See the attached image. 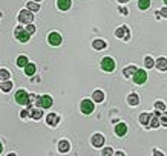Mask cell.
<instances>
[{
  "label": "cell",
  "mask_w": 167,
  "mask_h": 156,
  "mask_svg": "<svg viewBox=\"0 0 167 156\" xmlns=\"http://www.w3.org/2000/svg\"><path fill=\"white\" fill-rule=\"evenodd\" d=\"M14 35H16V38H17L19 41H21V43H28V41H29V37H31V34L25 29V26H17L16 31H14Z\"/></svg>",
  "instance_id": "6da1fadb"
},
{
  "label": "cell",
  "mask_w": 167,
  "mask_h": 156,
  "mask_svg": "<svg viewBox=\"0 0 167 156\" xmlns=\"http://www.w3.org/2000/svg\"><path fill=\"white\" fill-rule=\"evenodd\" d=\"M32 20H34L32 11H29V9H21V11L19 12V21L20 23H23V25H29V23H32Z\"/></svg>",
  "instance_id": "7a4b0ae2"
},
{
  "label": "cell",
  "mask_w": 167,
  "mask_h": 156,
  "mask_svg": "<svg viewBox=\"0 0 167 156\" xmlns=\"http://www.w3.org/2000/svg\"><path fill=\"white\" fill-rule=\"evenodd\" d=\"M14 100H16L17 104H20V106H29V93H28L26 90H17Z\"/></svg>",
  "instance_id": "3957f363"
},
{
  "label": "cell",
  "mask_w": 167,
  "mask_h": 156,
  "mask_svg": "<svg viewBox=\"0 0 167 156\" xmlns=\"http://www.w3.org/2000/svg\"><path fill=\"white\" fill-rule=\"evenodd\" d=\"M52 98L49 97V95H41V97H38L36 104H37V107H41V109H49L51 106H52Z\"/></svg>",
  "instance_id": "277c9868"
},
{
  "label": "cell",
  "mask_w": 167,
  "mask_h": 156,
  "mask_svg": "<svg viewBox=\"0 0 167 156\" xmlns=\"http://www.w3.org/2000/svg\"><path fill=\"white\" fill-rule=\"evenodd\" d=\"M93 101L92 100H83L81 104H80V110H81V113H84V115H91L93 112Z\"/></svg>",
  "instance_id": "5b68a950"
},
{
  "label": "cell",
  "mask_w": 167,
  "mask_h": 156,
  "mask_svg": "<svg viewBox=\"0 0 167 156\" xmlns=\"http://www.w3.org/2000/svg\"><path fill=\"white\" fill-rule=\"evenodd\" d=\"M101 69L104 70V72H113L115 70V61H113V58L104 57L101 60Z\"/></svg>",
  "instance_id": "8992f818"
},
{
  "label": "cell",
  "mask_w": 167,
  "mask_h": 156,
  "mask_svg": "<svg viewBox=\"0 0 167 156\" xmlns=\"http://www.w3.org/2000/svg\"><path fill=\"white\" fill-rule=\"evenodd\" d=\"M132 78H133V83H135V84H144V83L147 81V73H146V70L138 69Z\"/></svg>",
  "instance_id": "52a82bcc"
},
{
  "label": "cell",
  "mask_w": 167,
  "mask_h": 156,
  "mask_svg": "<svg viewBox=\"0 0 167 156\" xmlns=\"http://www.w3.org/2000/svg\"><path fill=\"white\" fill-rule=\"evenodd\" d=\"M61 41H63V38H61V35L58 34V32H51V34L48 35V43L51 46H60Z\"/></svg>",
  "instance_id": "ba28073f"
},
{
  "label": "cell",
  "mask_w": 167,
  "mask_h": 156,
  "mask_svg": "<svg viewBox=\"0 0 167 156\" xmlns=\"http://www.w3.org/2000/svg\"><path fill=\"white\" fill-rule=\"evenodd\" d=\"M115 35L118 37V38H121V40H129V29H127V26H120L117 31H115Z\"/></svg>",
  "instance_id": "9c48e42d"
},
{
  "label": "cell",
  "mask_w": 167,
  "mask_h": 156,
  "mask_svg": "<svg viewBox=\"0 0 167 156\" xmlns=\"http://www.w3.org/2000/svg\"><path fill=\"white\" fill-rule=\"evenodd\" d=\"M91 142H92V145L95 149H100V147H103V144H104V136L101 135V133H95L91 139Z\"/></svg>",
  "instance_id": "30bf717a"
},
{
  "label": "cell",
  "mask_w": 167,
  "mask_h": 156,
  "mask_svg": "<svg viewBox=\"0 0 167 156\" xmlns=\"http://www.w3.org/2000/svg\"><path fill=\"white\" fill-rule=\"evenodd\" d=\"M115 133H117V136L123 138V136L127 133V125H126L124 122H118V124L115 125Z\"/></svg>",
  "instance_id": "8fae6325"
},
{
  "label": "cell",
  "mask_w": 167,
  "mask_h": 156,
  "mask_svg": "<svg viewBox=\"0 0 167 156\" xmlns=\"http://www.w3.org/2000/svg\"><path fill=\"white\" fill-rule=\"evenodd\" d=\"M58 122H60V116H58L57 113H49V115L46 116V124L51 125V127H55Z\"/></svg>",
  "instance_id": "7c38bea8"
},
{
  "label": "cell",
  "mask_w": 167,
  "mask_h": 156,
  "mask_svg": "<svg viewBox=\"0 0 167 156\" xmlns=\"http://www.w3.org/2000/svg\"><path fill=\"white\" fill-rule=\"evenodd\" d=\"M155 66H156V69H158V70H161V72H164V70H167V58H164V57L158 58V60L155 61Z\"/></svg>",
  "instance_id": "4fadbf2b"
},
{
  "label": "cell",
  "mask_w": 167,
  "mask_h": 156,
  "mask_svg": "<svg viewBox=\"0 0 167 156\" xmlns=\"http://www.w3.org/2000/svg\"><path fill=\"white\" fill-rule=\"evenodd\" d=\"M69 149H71V144H69L66 139H61V141L58 142V152H60V153H68Z\"/></svg>",
  "instance_id": "5bb4252c"
},
{
  "label": "cell",
  "mask_w": 167,
  "mask_h": 156,
  "mask_svg": "<svg viewBox=\"0 0 167 156\" xmlns=\"http://www.w3.org/2000/svg\"><path fill=\"white\" fill-rule=\"evenodd\" d=\"M71 5H72L71 0H57V6L60 11H68L71 8Z\"/></svg>",
  "instance_id": "9a60e30c"
},
{
  "label": "cell",
  "mask_w": 167,
  "mask_h": 156,
  "mask_svg": "<svg viewBox=\"0 0 167 156\" xmlns=\"http://www.w3.org/2000/svg\"><path fill=\"white\" fill-rule=\"evenodd\" d=\"M29 116L32 118V120H40L41 116H43V112H41V107H37V109H31L29 110Z\"/></svg>",
  "instance_id": "2e32d148"
},
{
  "label": "cell",
  "mask_w": 167,
  "mask_h": 156,
  "mask_svg": "<svg viewBox=\"0 0 167 156\" xmlns=\"http://www.w3.org/2000/svg\"><path fill=\"white\" fill-rule=\"evenodd\" d=\"M92 48L93 49H97V51H101V49L106 48V41L101 40V38H95V40L92 41Z\"/></svg>",
  "instance_id": "e0dca14e"
},
{
  "label": "cell",
  "mask_w": 167,
  "mask_h": 156,
  "mask_svg": "<svg viewBox=\"0 0 167 156\" xmlns=\"http://www.w3.org/2000/svg\"><path fill=\"white\" fill-rule=\"evenodd\" d=\"M36 70H37V68H36V64H34V63H28V64H26V68H25V75L32 77V75L36 73Z\"/></svg>",
  "instance_id": "ac0fdd59"
},
{
  "label": "cell",
  "mask_w": 167,
  "mask_h": 156,
  "mask_svg": "<svg viewBox=\"0 0 167 156\" xmlns=\"http://www.w3.org/2000/svg\"><path fill=\"white\" fill-rule=\"evenodd\" d=\"M92 100L95 103H103L104 101V93L101 90H95L92 93Z\"/></svg>",
  "instance_id": "d6986e66"
},
{
  "label": "cell",
  "mask_w": 167,
  "mask_h": 156,
  "mask_svg": "<svg viewBox=\"0 0 167 156\" xmlns=\"http://www.w3.org/2000/svg\"><path fill=\"white\" fill-rule=\"evenodd\" d=\"M127 103H129V106H138L140 104V97L136 93H130L127 97Z\"/></svg>",
  "instance_id": "ffe728a7"
},
{
  "label": "cell",
  "mask_w": 167,
  "mask_h": 156,
  "mask_svg": "<svg viewBox=\"0 0 167 156\" xmlns=\"http://www.w3.org/2000/svg\"><path fill=\"white\" fill-rule=\"evenodd\" d=\"M150 118H152V113H147V112H144V113H141V115H140V122H141L143 125H149V122H150Z\"/></svg>",
  "instance_id": "44dd1931"
},
{
  "label": "cell",
  "mask_w": 167,
  "mask_h": 156,
  "mask_svg": "<svg viewBox=\"0 0 167 156\" xmlns=\"http://www.w3.org/2000/svg\"><path fill=\"white\" fill-rule=\"evenodd\" d=\"M149 125H150V127H153V129L160 127V125H161V121H160V116L153 113V115H152V118H150V122H149Z\"/></svg>",
  "instance_id": "7402d4cb"
},
{
  "label": "cell",
  "mask_w": 167,
  "mask_h": 156,
  "mask_svg": "<svg viewBox=\"0 0 167 156\" xmlns=\"http://www.w3.org/2000/svg\"><path fill=\"white\" fill-rule=\"evenodd\" d=\"M29 61H28V57L26 55H19V58H17V66L19 68H26V64H28Z\"/></svg>",
  "instance_id": "603a6c76"
},
{
  "label": "cell",
  "mask_w": 167,
  "mask_h": 156,
  "mask_svg": "<svg viewBox=\"0 0 167 156\" xmlns=\"http://www.w3.org/2000/svg\"><path fill=\"white\" fill-rule=\"evenodd\" d=\"M136 68L135 66H129V68H126V69L123 70V75L126 77V78H129V77H133L135 75V72H136Z\"/></svg>",
  "instance_id": "cb8c5ba5"
},
{
  "label": "cell",
  "mask_w": 167,
  "mask_h": 156,
  "mask_svg": "<svg viewBox=\"0 0 167 156\" xmlns=\"http://www.w3.org/2000/svg\"><path fill=\"white\" fill-rule=\"evenodd\" d=\"M9 77H11L9 70L0 69V81H2V83H3V81H8V80H9Z\"/></svg>",
  "instance_id": "d4e9b609"
},
{
  "label": "cell",
  "mask_w": 167,
  "mask_h": 156,
  "mask_svg": "<svg viewBox=\"0 0 167 156\" xmlns=\"http://www.w3.org/2000/svg\"><path fill=\"white\" fill-rule=\"evenodd\" d=\"M26 9H29V11H32V12H36L40 9V5H38L37 2H28V5H26Z\"/></svg>",
  "instance_id": "484cf974"
},
{
  "label": "cell",
  "mask_w": 167,
  "mask_h": 156,
  "mask_svg": "<svg viewBox=\"0 0 167 156\" xmlns=\"http://www.w3.org/2000/svg\"><path fill=\"white\" fill-rule=\"evenodd\" d=\"M12 87H14V84H12V83H11L9 80H8V81H3V83H2L0 89H2L3 92H9V90H11Z\"/></svg>",
  "instance_id": "4316f807"
},
{
  "label": "cell",
  "mask_w": 167,
  "mask_h": 156,
  "mask_svg": "<svg viewBox=\"0 0 167 156\" xmlns=\"http://www.w3.org/2000/svg\"><path fill=\"white\" fill-rule=\"evenodd\" d=\"M149 6H150V0H138V8L140 9H147Z\"/></svg>",
  "instance_id": "83f0119b"
},
{
  "label": "cell",
  "mask_w": 167,
  "mask_h": 156,
  "mask_svg": "<svg viewBox=\"0 0 167 156\" xmlns=\"http://www.w3.org/2000/svg\"><path fill=\"white\" fill-rule=\"evenodd\" d=\"M144 66H146L147 69H150V68H153V66H155V61H153V58H152V57H146V58H144Z\"/></svg>",
  "instance_id": "f1b7e54d"
},
{
  "label": "cell",
  "mask_w": 167,
  "mask_h": 156,
  "mask_svg": "<svg viewBox=\"0 0 167 156\" xmlns=\"http://www.w3.org/2000/svg\"><path fill=\"white\" fill-rule=\"evenodd\" d=\"M101 153H103V156H113V149L112 147H104Z\"/></svg>",
  "instance_id": "f546056e"
},
{
  "label": "cell",
  "mask_w": 167,
  "mask_h": 156,
  "mask_svg": "<svg viewBox=\"0 0 167 156\" xmlns=\"http://www.w3.org/2000/svg\"><path fill=\"white\" fill-rule=\"evenodd\" d=\"M25 29H26V31H28V32H29V34H31V35H32V34H34V32H36V26H34L32 23H29V25H26V26H25Z\"/></svg>",
  "instance_id": "4dcf8cb0"
},
{
  "label": "cell",
  "mask_w": 167,
  "mask_h": 156,
  "mask_svg": "<svg viewBox=\"0 0 167 156\" xmlns=\"http://www.w3.org/2000/svg\"><path fill=\"white\" fill-rule=\"evenodd\" d=\"M29 110H31V107H29V106L26 107V110H21V113H20V118H21V120H25L26 116H29Z\"/></svg>",
  "instance_id": "1f68e13d"
},
{
  "label": "cell",
  "mask_w": 167,
  "mask_h": 156,
  "mask_svg": "<svg viewBox=\"0 0 167 156\" xmlns=\"http://www.w3.org/2000/svg\"><path fill=\"white\" fill-rule=\"evenodd\" d=\"M155 109H156V110H166V106H164L163 101H156V103H155Z\"/></svg>",
  "instance_id": "d6a6232c"
},
{
  "label": "cell",
  "mask_w": 167,
  "mask_h": 156,
  "mask_svg": "<svg viewBox=\"0 0 167 156\" xmlns=\"http://www.w3.org/2000/svg\"><path fill=\"white\" fill-rule=\"evenodd\" d=\"M161 125H164V127H167V112H164L163 115H161Z\"/></svg>",
  "instance_id": "836d02e7"
},
{
  "label": "cell",
  "mask_w": 167,
  "mask_h": 156,
  "mask_svg": "<svg viewBox=\"0 0 167 156\" xmlns=\"http://www.w3.org/2000/svg\"><path fill=\"white\" fill-rule=\"evenodd\" d=\"M37 98L38 97H36V95H29V104L34 103V101H37Z\"/></svg>",
  "instance_id": "e575fe53"
},
{
  "label": "cell",
  "mask_w": 167,
  "mask_h": 156,
  "mask_svg": "<svg viewBox=\"0 0 167 156\" xmlns=\"http://www.w3.org/2000/svg\"><path fill=\"white\" fill-rule=\"evenodd\" d=\"M160 14H161V16H163V17H167V8H163V9H161V12H160Z\"/></svg>",
  "instance_id": "d590c367"
},
{
  "label": "cell",
  "mask_w": 167,
  "mask_h": 156,
  "mask_svg": "<svg viewBox=\"0 0 167 156\" xmlns=\"http://www.w3.org/2000/svg\"><path fill=\"white\" fill-rule=\"evenodd\" d=\"M153 156H164V155H163L160 150H153Z\"/></svg>",
  "instance_id": "8d00e7d4"
},
{
  "label": "cell",
  "mask_w": 167,
  "mask_h": 156,
  "mask_svg": "<svg viewBox=\"0 0 167 156\" xmlns=\"http://www.w3.org/2000/svg\"><path fill=\"white\" fill-rule=\"evenodd\" d=\"M113 156H124V153H123V152H117Z\"/></svg>",
  "instance_id": "74e56055"
},
{
  "label": "cell",
  "mask_w": 167,
  "mask_h": 156,
  "mask_svg": "<svg viewBox=\"0 0 167 156\" xmlns=\"http://www.w3.org/2000/svg\"><path fill=\"white\" fill-rule=\"evenodd\" d=\"M2 152H3V144L0 142V153H2Z\"/></svg>",
  "instance_id": "f35d334b"
},
{
  "label": "cell",
  "mask_w": 167,
  "mask_h": 156,
  "mask_svg": "<svg viewBox=\"0 0 167 156\" xmlns=\"http://www.w3.org/2000/svg\"><path fill=\"white\" fill-rule=\"evenodd\" d=\"M120 3H126V2H129V0H118Z\"/></svg>",
  "instance_id": "ab89813d"
},
{
  "label": "cell",
  "mask_w": 167,
  "mask_h": 156,
  "mask_svg": "<svg viewBox=\"0 0 167 156\" xmlns=\"http://www.w3.org/2000/svg\"><path fill=\"white\" fill-rule=\"evenodd\" d=\"M8 156H16V153H9V155Z\"/></svg>",
  "instance_id": "60d3db41"
},
{
  "label": "cell",
  "mask_w": 167,
  "mask_h": 156,
  "mask_svg": "<svg viewBox=\"0 0 167 156\" xmlns=\"http://www.w3.org/2000/svg\"><path fill=\"white\" fill-rule=\"evenodd\" d=\"M34 2H41V0H34Z\"/></svg>",
  "instance_id": "b9f144b4"
},
{
  "label": "cell",
  "mask_w": 167,
  "mask_h": 156,
  "mask_svg": "<svg viewBox=\"0 0 167 156\" xmlns=\"http://www.w3.org/2000/svg\"><path fill=\"white\" fill-rule=\"evenodd\" d=\"M164 3H166V5H167V0H164Z\"/></svg>",
  "instance_id": "7bdbcfd3"
}]
</instances>
